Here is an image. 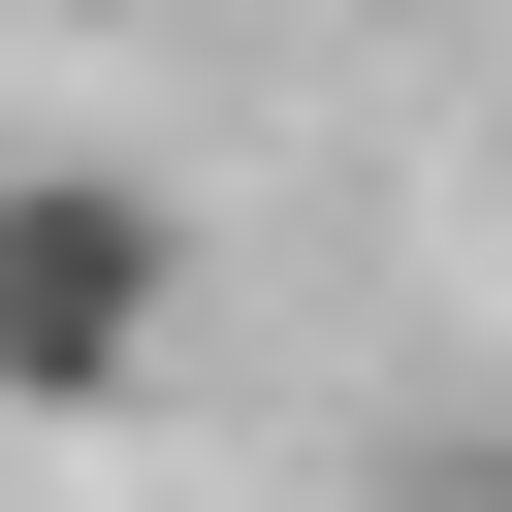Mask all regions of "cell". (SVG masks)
<instances>
[{"label":"cell","mask_w":512,"mask_h":512,"mask_svg":"<svg viewBox=\"0 0 512 512\" xmlns=\"http://www.w3.org/2000/svg\"><path fill=\"white\" fill-rule=\"evenodd\" d=\"M192 320V192L160 160H0V416H128Z\"/></svg>","instance_id":"1"},{"label":"cell","mask_w":512,"mask_h":512,"mask_svg":"<svg viewBox=\"0 0 512 512\" xmlns=\"http://www.w3.org/2000/svg\"><path fill=\"white\" fill-rule=\"evenodd\" d=\"M384 512H512V480H480V448H448V480H384Z\"/></svg>","instance_id":"2"},{"label":"cell","mask_w":512,"mask_h":512,"mask_svg":"<svg viewBox=\"0 0 512 512\" xmlns=\"http://www.w3.org/2000/svg\"><path fill=\"white\" fill-rule=\"evenodd\" d=\"M480 160H512V128H480Z\"/></svg>","instance_id":"3"}]
</instances>
